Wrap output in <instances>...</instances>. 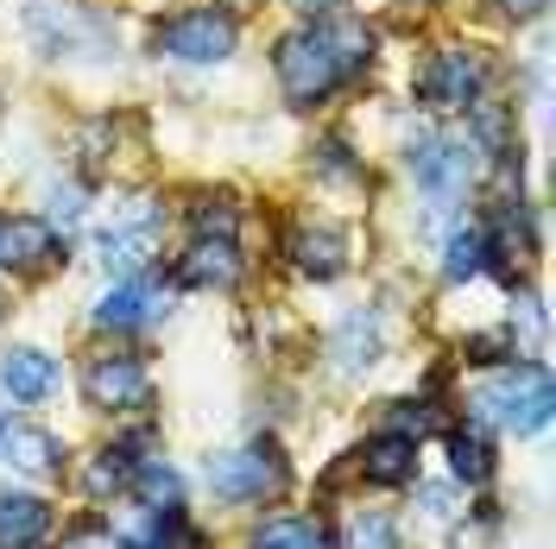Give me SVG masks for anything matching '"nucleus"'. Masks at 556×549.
<instances>
[{
	"label": "nucleus",
	"mask_w": 556,
	"mask_h": 549,
	"mask_svg": "<svg viewBox=\"0 0 556 549\" xmlns=\"http://www.w3.org/2000/svg\"><path fill=\"white\" fill-rule=\"evenodd\" d=\"M0 455H7V468H20V474H58L64 468V443L51 436V430H0Z\"/></svg>",
	"instance_id": "dca6fc26"
},
{
	"label": "nucleus",
	"mask_w": 556,
	"mask_h": 549,
	"mask_svg": "<svg viewBox=\"0 0 556 549\" xmlns=\"http://www.w3.org/2000/svg\"><path fill=\"white\" fill-rule=\"evenodd\" d=\"M253 549H329V531L316 518H273V524H260Z\"/></svg>",
	"instance_id": "aec40b11"
},
{
	"label": "nucleus",
	"mask_w": 556,
	"mask_h": 549,
	"mask_svg": "<svg viewBox=\"0 0 556 549\" xmlns=\"http://www.w3.org/2000/svg\"><path fill=\"white\" fill-rule=\"evenodd\" d=\"M26 33L38 38V51H76L96 26H89L83 13H70V7H33V13H26Z\"/></svg>",
	"instance_id": "a211bd4d"
},
{
	"label": "nucleus",
	"mask_w": 556,
	"mask_h": 549,
	"mask_svg": "<svg viewBox=\"0 0 556 549\" xmlns=\"http://www.w3.org/2000/svg\"><path fill=\"white\" fill-rule=\"evenodd\" d=\"M323 38H329V51H336L342 76H354V69L374 58V33H367L361 20H336V26H323Z\"/></svg>",
	"instance_id": "4be33fe9"
},
{
	"label": "nucleus",
	"mask_w": 556,
	"mask_h": 549,
	"mask_svg": "<svg viewBox=\"0 0 556 549\" xmlns=\"http://www.w3.org/2000/svg\"><path fill=\"white\" fill-rule=\"evenodd\" d=\"M51 537V506L38 493H0V549H38Z\"/></svg>",
	"instance_id": "4468645a"
},
{
	"label": "nucleus",
	"mask_w": 556,
	"mask_h": 549,
	"mask_svg": "<svg viewBox=\"0 0 556 549\" xmlns=\"http://www.w3.org/2000/svg\"><path fill=\"white\" fill-rule=\"evenodd\" d=\"M481 82H486V64L481 51H468V44H443V51H430V64L417 69V102L437 107V114H468V107L481 102Z\"/></svg>",
	"instance_id": "f03ea898"
},
{
	"label": "nucleus",
	"mask_w": 556,
	"mask_h": 549,
	"mask_svg": "<svg viewBox=\"0 0 556 549\" xmlns=\"http://www.w3.org/2000/svg\"><path fill=\"white\" fill-rule=\"evenodd\" d=\"M134 486L152 499V512H177V499H184L172 468H134Z\"/></svg>",
	"instance_id": "393cba45"
},
{
	"label": "nucleus",
	"mask_w": 556,
	"mask_h": 549,
	"mask_svg": "<svg viewBox=\"0 0 556 549\" xmlns=\"http://www.w3.org/2000/svg\"><path fill=\"white\" fill-rule=\"evenodd\" d=\"M361 474H367L374 486H405V481H417V443H412V436H399V430L374 436V443L361 448Z\"/></svg>",
	"instance_id": "2eb2a0df"
},
{
	"label": "nucleus",
	"mask_w": 556,
	"mask_h": 549,
	"mask_svg": "<svg viewBox=\"0 0 556 549\" xmlns=\"http://www.w3.org/2000/svg\"><path fill=\"white\" fill-rule=\"evenodd\" d=\"M235 13H222V7H190V13H177L159 26V51H172L184 64H222L228 51H235Z\"/></svg>",
	"instance_id": "39448f33"
},
{
	"label": "nucleus",
	"mask_w": 556,
	"mask_h": 549,
	"mask_svg": "<svg viewBox=\"0 0 556 549\" xmlns=\"http://www.w3.org/2000/svg\"><path fill=\"white\" fill-rule=\"evenodd\" d=\"M450 259H443V272L450 278H475L486 266V246H481V228H462V234H450V246H443Z\"/></svg>",
	"instance_id": "5701e85b"
},
{
	"label": "nucleus",
	"mask_w": 556,
	"mask_h": 549,
	"mask_svg": "<svg viewBox=\"0 0 556 549\" xmlns=\"http://www.w3.org/2000/svg\"><path fill=\"white\" fill-rule=\"evenodd\" d=\"M208 486L235 506H260L285 486V455L273 443H253V448H235V455H215L208 461Z\"/></svg>",
	"instance_id": "7ed1b4c3"
},
{
	"label": "nucleus",
	"mask_w": 556,
	"mask_h": 549,
	"mask_svg": "<svg viewBox=\"0 0 556 549\" xmlns=\"http://www.w3.org/2000/svg\"><path fill=\"white\" fill-rule=\"evenodd\" d=\"M76 215H83V196H76V190H64V196H58V221H76Z\"/></svg>",
	"instance_id": "7c9ffc66"
},
{
	"label": "nucleus",
	"mask_w": 556,
	"mask_h": 549,
	"mask_svg": "<svg viewBox=\"0 0 556 549\" xmlns=\"http://www.w3.org/2000/svg\"><path fill=\"white\" fill-rule=\"evenodd\" d=\"M184 284H208V291H228V284H241V253L228 234H197V246L184 253V266H177Z\"/></svg>",
	"instance_id": "9d476101"
},
{
	"label": "nucleus",
	"mask_w": 556,
	"mask_h": 549,
	"mask_svg": "<svg viewBox=\"0 0 556 549\" xmlns=\"http://www.w3.org/2000/svg\"><path fill=\"white\" fill-rule=\"evenodd\" d=\"M190 221H197V234H228V241H235V208L222 203V196L197 203V208H190Z\"/></svg>",
	"instance_id": "bb28decb"
},
{
	"label": "nucleus",
	"mask_w": 556,
	"mask_h": 549,
	"mask_svg": "<svg viewBox=\"0 0 556 549\" xmlns=\"http://www.w3.org/2000/svg\"><path fill=\"white\" fill-rule=\"evenodd\" d=\"M152 241H159V215L152 208H139V215H127V221H114V228H102V266L121 278H134L146 259H152Z\"/></svg>",
	"instance_id": "1a4fd4ad"
},
{
	"label": "nucleus",
	"mask_w": 556,
	"mask_h": 549,
	"mask_svg": "<svg viewBox=\"0 0 556 549\" xmlns=\"http://www.w3.org/2000/svg\"><path fill=\"white\" fill-rule=\"evenodd\" d=\"M83 398L102 411H146L152 405V373L139 354H96L83 367Z\"/></svg>",
	"instance_id": "423d86ee"
},
{
	"label": "nucleus",
	"mask_w": 556,
	"mask_h": 549,
	"mask_svg": "<svg viewBox=\"0 0 556 549\" xmlns=\"http://www.w3.org/2000/svg\"><path fill=\"white\" fill-rule=\"evenodd\" d=\"M121 544L127 549H203V537L184 524V512H152L146 506V518L121 531Z\"/></svg>",
	"instance_id": "f3484780"
},
{
	"label": "nucleus",
	"mask_w": 556,
	"mask_h": 549,
	"mask_svg": "<svg viewBox=\"0 0 556 549\" xmlns=\"http://www.w3.org/2000/svg\"><path fill=\"white\" fill-rule=\"evenodd\" d=\"M0 385H7V398H20V405L51 398V385H58V354H45V347H13V354L0 360Z\"/></svg>",
	"instance_id": "f8f14e48"
},
{
	"label": "nucleus",
	"mask_w": 556,
	"mask_h": 549,
	"mask_svg": "<svg viewBox=\"0 0 556 549\" xmlns=\"http://www.w3.org/2000/svg\"><path fill=\"white\" fill-rule=\"evenodd\" d=\"M316 152H323V158H316V165H323V171H329V177H361V165H354V158H348V145H342V139H323V145H316Z\"/></svg>",
	"instance_id": "cd10ccee"
},
{
	"label": "nucleus",
	"mask_w": 556,
	"mask_h": 549,
	"mask_svg": "<svg viewBox=\"0 0 556 549\" xmlns=\"http://www.w3.org/2000/svg\"><path fill=\"white\" fill-rule=\"evenodd\" d=\"M273 69H278V89H285V102L291 107H323L348 82L342 64H336V51H329V38H323V26L278 38Z\"/></svg>",
	"instance_id": "f257e3e1"
},
{
	"label": "nucleus",
	"mask_w": 556,
	"mask_h": 549,
	"mask_svg": "<svg viewBox=\"0 0 556 549\" xmlns=\"http://www.w3.org/2000/svg\"><path fill=\"white\" fill-rule=\"evenodd\" d=\"M481 405H493L500 430L531 436V430H544V423H551V373H544V367H531V360H513V367L500 373V385H493V398H481Z\"/></svg>",
	"instance_id": "20e7f679"
},
{
	"label": "nucleus",
	"mask_w": 556,
	"mask_h": 549,
	"mask_svg": "<svg viewBox=\"0 0 556 549\" xmlns=\"http://www.w3.org/2000/svg\"><path fill=\"white\" fill-rule=\"evenodd\" d=\"M493 7H500L506 20H538V13H544V0H493Z\"/></svg>",
	"instance_id": "c756f323"
},
{
	"label": "nucleus",
	"mask_w": 556,
	"mask_h": 549,
	"mask_svg": "<svg viewBox=\"0 0 556 549\" xmlns=\"http://www.w3.org/2000/svg\"><path fill=\"white\" fill-rule=\"evenodd\" d=\"M285 253H291V266L304 278H342L348 272V241L336 234V228H298L291 241H285Z\"/></svg>",
	"instance_id": "ddd939ff"
},
{
	"label": "nucleus",
	"mask_w": 556,
	"mask_h": 549,
	"mask_svg": "<svg viewBox=\"0 0 556 549\" xmlns=\"http://www.w3.org/2000/svg\"><path fill=\"white\" fill-rule=\"evenodd\" d=\"M51 259H64V241H58L51 221H38V215H7L0 221V266L7 272H38Z\"/></svg>",
	"instance_id": "0eeeda50"
},
{
	"label": "nucleus",
	"mask_w": 556,
	"mask_h": 549,
	"mask_svg": "<svg viewBox=\"0 0 556 549\" xmlns=\"http://www.w3.org/2000/svg\"><path fill=\"white\" fill-rule=\"evenodd\" d=\"M412 177L437 196V203H450L455 190L468 183V145H455V139H417L412 145Z\"/></svg>",
	"instance_id": "6e6552de"
},
{
	"label": "nucleus",
	"mask_w": 556,
	"mask_h": 549,
	"mask_svg": "<svg viewBox=\"0 0 556 549\" xmlns=\"http://www.w3.org/2000/svg\"><path fill=\"white\" fill-rule=\"evenodd\" d=\"M348 549H399V524L386 512H361L348 524Z\"/></svg>",
	"instance_id": "b1692460"
},
{
	"label": "nucleus",
	"mask_w": 556,
	"mask_h": 549,
	"mask_svg": "<svg viewBox=\"0 0 556 549\" xmlns=\"http://www.w3.org/2000/svg\"><path fill=\"white\" fill-rule=\"evenodd\" d=\"M374 354H380V329H374V316H367V322L354 316V322L342 329V360L348 367H367Z\"/></svg>",
	"instance_id": "a878e982"
},
{
	"label": "nucleus",
	"mask_w": 556,
	"mask_h": 549,
	"mask_svg": "<svg viewBox=\"0 0 556 549\" xmlns=\"http://www.w3.org/2000/svg\"><path fill=\"white\" fill-rule=\"evenodd\" d=\"M450 474L468 486H486L493 481V443L475 436V430H455L450 436Z\"/></svg>",
	"instance_id": "6ab92c4d"
},
{
	"label": "nucleus",
	"mask_w": 556,
	"mask_h": 549,
	"mask_svg": "<svg viewBox=\"0 0 556 549\" xmlns=\"http://www.w3.org/2000/svg\"><path fill=\"white\" fill-rule=\"evenodd\" d=\"M285 7H298V13H329L336 0H285Z\"/></svg>",
	"instance_id": "2f4dec72"
},
{
	"label": "nucleus",
	"mask_w": 556,
	"mask_h": 549,
	"mask_svg": "<svg viewBox=\"0 0 556 549\" xmlns=\"http://www.w3.org/2000/svg\"><path fill=\"white\" fill-rule=\"evenodd\" d=\"M159 309H165V291L152 278H121L102 304H96V322L102 329H146Z\"/></svg>",
	"instance_id": "9b49d317"
},
{
	"label": "nucleus",
	"mask_w": 556,
	"mask_h": 549,
	"mask_svg": "<svg viewBox=\"0 0 556 549\" xmlns=\"http://www.w3.org/2000/svg\"><path fill=\"white\" fill-rule=\"evenodd\" d=\"M215 7H222V13H228V7H247V0H215Z\"/></svg>",
	"instance_id": "473e14b6"
},
{
	"label": "nucleus",
	"mask_w": 556,
	"mask_h": 549,
	"mask_svg": "<svg viewBox=\"0 0 556 549\" xmlns=\"http://www.w3.org/2000/svg\"><path fill=\"white\" fill-rule=\"evenodd\" d=\"M127 486H134L127 448H102V455L89 461V474H83V493H89V499H114V493H127Z\"/></svg>",
	"instance_id": "412c9836"
},
{
	"label": "nucleus",
	"mask_w": 556,
	"mask_h": 549,
	"mask_svg": "<svg viewBox=\"0 0 556 549\" xmlns=\"http://www.w3.org/2000/svg\"><path fill=\"white\" fill-rule=\"evenodd\" d=\"M468 360L500 367V360H513V342H506V335H475V342H468Z\"/></svg>",
	"instance_id": "c85d7f7f"
},
{
	"label": "nucleus",
	"mask_w": 556,
	"mask_h": 549,
	"mask_svg": "<svg viewBox=\"0 0 556 549\" xmlns=\"http://www.w3.org/2000/svg\"><path fill=\"white\" fill-rule=\"evenodd\" d=\"M0 430H7V423H0Z\"/></svg>",
	"instance_id": "72a5a7b5"
}]
</instances>
